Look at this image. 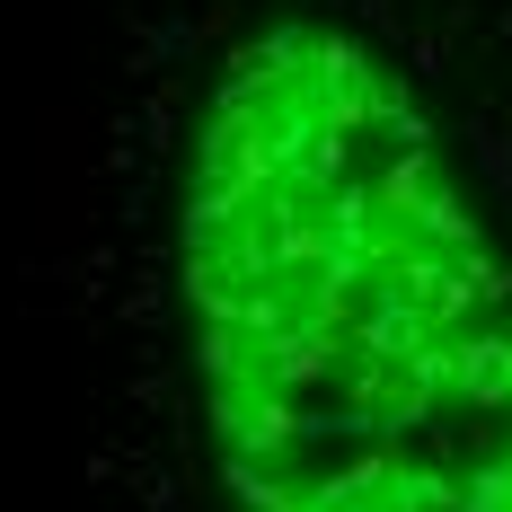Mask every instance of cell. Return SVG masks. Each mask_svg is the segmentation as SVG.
<instances>
[{
  "label": "cell",
  "instance_id": "1",
  "mask_svg": "<svg viewBox=\"0 0 512 512\" xmlns=\"http://www.w3.org/2000/svg\"><path fill=\"white\" fill-rule=\"evenodd\" d=\"M177 292L230 512H512V256L362 36L230 45Z\"/></svg>",
  "mask_w": 512,
  "mask_h": 512
}]
</instances>
